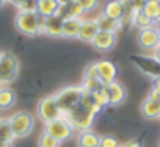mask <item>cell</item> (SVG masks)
<instances>
[{
	"mask_svg": "<svg viewBox=\"0 0 160 147\" xmlns=\"http://www.w3.org/2000/svg\"><path fill=\"white\" fill-rule=\"evenodd\" d=\"M137 42H138V47L141 50L152 53L158 47V27H157V24L138 30Z\"/></svg>",
	"mask_w": 160,
	"mask_h": 147,
	"instance_id": "9",
	"label": "cell"
},
{
	"mask_svg": "<svg viewBox=\"0 0 160 147\" xmlns=\"http://www.w3.org/2000/svg\"><path fill=\"white\" fill-rule=\"evenodd\" d=\"M7 2H8V0H0V7H3Z\"/></svg>",
	"mask_w": 160,
	"mask_h": 147,
	"instance_id": "37",
	"label": "cell"
},
{
	"mask_svg": "<svg viewBox=\"0 0 160 147\" xmlns=\"http://www.w3.org/2000/svg\"><path fill=\"white\" fill-rule=\"evenodd\" d=\"M94 69H96V77L99 78V82L102 85H108L113 83L118 78V66L110 61V59H99L94 61Z\"/></svg>",
	"mask_w": 160,
	"mask_h": 147,
	"instance_id": "10",
	"label": "cell"
},
{
	"mask_svg": "<svg viewBox=\"0 0 160 147\" xmlns=\"http://www.w3.org/2000/svg\"><path fill=\"white\" fill-rule=\"evenodd\" d=\"M60 5L57 0H38V10L36 13L42 17H49L52 14H57Z\"/></svg>",
	"mask_w": 160,
	"mask_h": 147,
	"instance_id": "22",
	"label": "cell"
},
{
	"mask_svg": "<svg viewBox=\"0 0 160 147\" xmlns=\"http://www.w3.org/2000/svg\"><path fill=\"white\" fill-rule=\"evenodd\" d=\"M14 135L8 117H0V147H11L14 142Z\"/></svg>",
	"mask_w": 160,
	"mask_h": 147,
	"instance_id": "18",
	"label": "cell"
},
{
	"mask_svg": "<svg viewBox=\"0 0 160 147\" xmlns=\"http://www.w3.org/2000/svg\"><path fill=\"white\" fill-rule=\"evenodd\" d=\"M83 88L80 85H71V86H64L61 89H58L57 92H53L55 102L61 111V114L64 116L66 113H69L75 105H78V102L82 100L83 96Z\"/></svg>",
	"mask_w": 160,
	"mask_h": 147,
	"instance_id": "3",
	"label": "cell"
},
{
	"mask_svg": "<svg viewBox=\"0 0 160 147\" xmlns=\"http://www.w3.org/2000/svg\"><path fill=\"white\" fill-rule=\"evenodd\" d=\"M94 21H96V25H98L99 31H110V33H116V31L122 27V24H121L119 21L110 19V17H107L104 13H101L98 17H94Z\"/></svg>",
	"mask_w": 160,
	"mask_h": 147,
	"instance_id": "19",
	"label": "cell"
},
{
	"mask_svg": "<svg viewBox=\"0 0 160 147\" xmlns=\"http://www.w3.org/2000/svg\"><path fill=\"white\" fill-rule=\"evenodd\" d=\"M140 113L144 119L148 121H154V119H160V100L146 97L141 105H140Z\"/></svg>",
	"mask_w": 160,
	"mask_h": 147,
	"instance_id": "15",
	"label": "cell"
},
{
	"mask_svg": "<svg viewBox=\"0 0 160 147\" xmlns=\"http://www.w3.org/2000/svg\"><path fill=\"white\" fill-rule=\"evenodd\" d=\"M44 21H46V17L39 16L35 11H21L19 10L14 17V27L19 33H22L25 36H35L42 31Z\"/></svg>",
	"mask_w": 160,
	"mask_h": 147,
	"instance_id": "2",
	"label": "cell"
},
{
	"mask_svg": "<svg viewBox=\"0 0 160 147\" xmlns=\"http://www.w3.org/2000/svg\"><path fill=\"white\" fill-rule=\"evenodd\" d=\"M57 14L66 21V19H71V17H77V19H83V14H85V10L82 8V5H80L77 0H71L69 3L66 5H61L57 11Z\"/></svg>",
	"mask_w": 160,
	"mask_h": 147,
	"instance_id": "13",
	"label": "cell"
},
{
	"mask_svg": "<svg viewBox=\"0 0 160 147\" xmlns=\"http://www.w3.org/2000/svg\"><path fill=\"white\" fill-rule=\"evenodd\" d=\"M0 55H2V52H0Z\"/></svg>",
	"mask_w": 160,
	"mask_h": 147,
	"instance_id": "42",
	"label": "cell"
},
{
	"mask_svg": "<svg viewBox=\"0 0 160 147\" xmlns=\"http://www.w3.org/2000/svg\"><path fill=\"white\" fill-rule=\"evenodd\" d=\"M19 75V59L13 52H2L0 55V86L13 83Z\"/></svg>",
	"mask_w": 160,
	"mask_h": 147,
	"instance_id": "4",
	"label": "cell"
},
{
	"mask_svg": "<svg viewBox=\"0 0 160 147\" xmlns=\"http://www.w3.org/2000/svg\"><path fill=\"white\" fill-rule=\"evenodd\" d=\"M119 147H143V144L140 139H129V141L122 142Z\"/></svg>",
	"mask_w": 160,
	"mask_h": 147,
	"instance_id": "31",
	"label": "cell"
},
{
	"mask_svg": "<svg viewBox=\"0 0 160 147\" xmlns=\"http://www.w3.org/2000/svg\"><path fill=\"white\" fill-rule=\"evenodd\" d=\"M90 94H91V97H93V100H94V103H96V107H98L99 110L108 107V94H107V88H105V86H102V88H99L98 91L90 92Z\"/></svg>",
	"mask_w": 160,
	"mask_h": 147,
	"instance_id": "25",
	"label": "cell"
},
{
	"mask_svg": "<svg viewBox=\"0 0 160 147\" xmlns=\"http://www.w3.org/2000/svg\"><path fill=\"white\" fill-rule=\"evenodd\" d=\"M102 13L107 17L115 19V21H119V22L124 17V8H122L119 0H110V2H107L105 7H104V10H102Z\"/></svg>",
	"mask_w": 160,
	"mask_h": 147,
	"instance_id": "21",
	"label": "cell"
},
{
	"mask_svg": "<svg viewBox=\"0 0 160 147\" xmlns=\"http://www.w3.org/2000/svg\"><path fill=\"white\" fill-rule=\"evenodd\" d=\"M80 25H82V19H77V17L66 19L63 22V38H66V39H78Z\"/></svg>",
	"mask_w": 160,
	"mask_h": 147,
	"instance_id": "20",
	"label": "cell"
},
{
	"mask_svg": "<svg viewBox=\"0 0 160 147\" xmlns=\"http://www.w3.org/2000/svg\"><path fill=\"white\" fill-rule=\"evenodd\" d=\"M19 10L21 11H35L36 13V10H38V0H25Z\"/></svg>",
	"mask_w": 160,
	"mask_h": 147,
	"instance_id": "30",
	"label": "cell"
},
{
	"mask_svg": "<svg viewBox=\"0 0 160 147\" xmlns=\"http://www.w3.org/2000/svg\"><path fill=\"white\" fill-rule=\"evenodd\" d=\"M155 24H157V25H158V27H160V17H158V19H157V22H155Z\"/></svg>",
	"mask_w": 160,
	"mask_h": 147,
	"instance_id": "39",
	"label": "cell"
},
{
	"mask_svg": "<svg viewBox=\"0 0 160 147\" xmlns=\"http://www.w3.org/2000/svg\"><path fill=\"white\" fill-rule=\"evenodd\" d=\"M158 147H160V142H158Z\"/></svg>",
	"mask_w": 160,
	"mask_h": 147,
	"instance_id": "41",
	"label": "cell"
},
{
	"mask_svg": "<svg viewBox=\"0 0 160 147\" xmlns=\"http://www.w3.org/2000/svg\"><path fill=\"white\" fill-rule=\"evenodd\" d=\"M36 113H38V119L42 121L44 124L63 116L61 111H60V108H58V105H57V102H55L53 94L52 96H44V97L39 99Z\"/></svg>",
	"mask_w": 160,
	"mask_h": 147,
	"instance_id": "8",
	"label": "cell"
},
{
	"mask_svg": "<svg viewBox=\"0 0 160 147\" xmlns=\"http://www.w3.org/2000/svg\"><path fill=\"white\" fill-rule=\"evenodd\" d=\"M151 21L157 22V19L160 17V3L158 2H152V0H146V3L141 10Z\"/></svg>",
	"mask_w": 160,
	"mask_h": 147,
	"instance_id": "24",
	"label": "cell"
},
{
	"mask_svg": "<svg viewBox=\"0 0 160 147\" xmlns=\"http://www.w3.org/2000/svg\"><path fill=\"white\" fill-rule=\"evenodd\" d=\"M16 103V94L8 86H0V110H8Z\"/></svg>",
	"mask_w": 160,
	"mask_h": 147,
	"instance_id": "23",
	"label": "cell"
},
{
	"mask_svg": "<svg viewBox=\"0 0 160 147\" xmlns=\"http://www.w3.org/2000/svg\"><path fill=\"white\" fill-rule=\"evenodd\" d=\"M57 2H58V5L61 7V5H66V3H69L71 0H57Z\"/></svg>",
	"mask_w": 160,
	"mask_h": 147,
	"instance_id": "36",
	"label": "cell"
},
{
	"mask_svg": "<svg viewBox=\"0 0 160 147\" xmlns=\"http://www.w3.org/2000/svg\"><path fill=\"white\" fill-rule=\"evenodd\" d=\"M158 27V25H157ZM158 45H160V27H158Z\"/></svg>",
	"mask_w": 160,
	"mask_h": 147,
	"instance_id": "38",
	"label": "cell"
},
{
	"mask_svg": "<svg viewBox=\"0 0 160 147\" xmlns=\"http://www.w3.org/2000/svg\"><path fill=\"white\" fill-rule=\"evenodd\" d=\"M115 44H116V33L110 31H99L91 41V45L98 52H108L115 47Z\"/></svg>",
	"mask_w": 160,
	"mask_h": 147,
	"instance_id": "11",
	"label": "cell"
},
{
	"mask_svg": "<svg viewBox=\"0 0 160 147\" xmlns=\"http://www.w3.org/2000/svg\"><path fill=\"white\" fill-rule=\"evenodd\" d=\"M132 25H135V27H138V30H141V28L155 25V22L151 21L143 11H135L133 13V17H132Z\"/></svg>",
	"mask_w": 160,
	"mask_h": 147,
	"instance_id": "26",
	"label": "cell"
},
{
	"mask_svg": "<svg viewBox=\"0 0 160 147\" xmlns=\"http://www.w3.org/2000/svg\"><path fill=\"white\" fill-rule=\"evenodd\" d=\"M105 88H107V94H108V107H118L126 100V94H127L126 88L118 80L105 85Z\"/></svg>",
	"mask_w": 160,
	"mask_h": 147,
	"instance_id": "12",
	"label": "cell"
},
{
	"mask_svg": "<svg viewBox=\"0 0 160 147\" xmlns=\"http://www.w3.org/2000/svg\"><path fill=\"white\" fill-rule=\"evenodd\" d=\"M152 2H158V3H160V0H152Z\"/></svg>",
	"mask_w": 160,
	"mask_h": 147,
	"instance_id": "40",
	"label": "cell"
},
{
	"mask_svg": "<svg viewBox=\"0 0 160 147\" xmlns=\"http://www.w3.org/2000/svg\"><path fill=\"white\" fill-rule=\"evenodd\" d=\"M8 2H10L13 7H16V8H21V7H22V3L25 2V0H8Z\"/></svg>",
	"mask_w": 160,
	"mask_h": 147,
	"instance_id": "34",
	"label": "cell"
},
{
	"mask_svg": "<svg viewBox=\"0 0 160 147\" xmlns=\"http://www.w3.org/2000/svg\"><path fill=\"white\" fill-rule=\"evenodd\" d=\"M121 142L116 136L113 135H102L99 141V147H119Z\"/></svg>",
	"mask_w": 160,
	"mask_h": 147,
	"instance_id": "28",
	"label": "cell"
},
{
	"mask_svg": "<svg viewBox=\"0 0 160 147\" xmlns=\"http://www.w3.org/2000/svg\"><path fill=\"white\" fill-rule=\"evenodd\" d=\"M99 141H101V136L91 128L78 131L75 136L77 147H99Z\"/></svg>",
	"mask_w": 160,
	"mask_h": 147,
	"instance_id": "17",
	"label": "cell"
},
{
	"mask_svg": "<svg viewBox=\"0 0 160 147\" xmlns=\"http://www.w3.org/2000/svg\"><path fill=\"white\" fill-rule=\"evenodd\" d=\"M44 131L49 133L52 138H55L58 142H64V141L71 139L75 135L72 125L69 124V121L64 116H61L58 119H53L50 122H46L44 124Z\"/></svg>",
	"mask_w": 160,
	"mask_h": 147,
	"instance_id": "6",
	"label": "cell"
},
{
	"mask_svg": "<svg viewBox=\"0 0 160 147\" xmlns=\"http://www.w3.org/2000/svg\"><path fill=\"white\" fill-rule=\"evenodd\" d=\"M151 89L160 96V77L155 78V80H152V86H151Z\"/></svg>",
	"mask_w": 160,
	"mask_h": 147,
	"instance_id": "33",
	"label": "cell"
},
{
	"mask_svg": "<svg viewBox=\"0 0 160 147\" xmlns=\"http://www.w3.org/2000/svg\"><path fill=\"white\" fill-rule=\"evenodd\" d=\"M98 33H99V28H98V25H96L94 17H93V19H82L80 33H78V41L91 44V41L94 39V36H96Z\"/></svg>",
	"mask_w": 160,
	"mask_h": 147,
	"instance_id": "16",
	"label": "cell"
},
{
	"mask_svg": "<svg viewBox=\"0 0 160 147\" xmlns=\"http://www.w3.org/2000/svg\"><path fill=\"white\" fill-rule=\"evenodd\" d=\"M77 2L82 5V8L85 10V13L93 11V10L98 8V5H99V0H77Z\"/></svg>",
	"mask_w": 160,
	"mask_h": 147,
	"instance_id": "29",
	"label": "cell"
},
{
	"mask_svg": "<svg viewBox=\"0 0 160 147\" xmlns=\"http://www.w3.org/2000/svg\"><path fill=\"white\" fill-rule=\"evenodd\" d=\"M99 111L101 110L96 107L91 94L90 92H83L82 100L78 102V105H75L69 113H66L64 117L69 121V124L72 125L74 131L78 133V131L91 128V125L94 122V117H96V114Z\"/></svg>",
	"mask_w": 160,
	"mask_h": 147,
	"instance_id": "1",
	"label": "cell"
},
{
	"mask_svg": "<svg viewBox=\"0 0 160 147\" xmlns=\"http://www.w3.org/2000/svg\"><path fill=\"white\" fill-rule=\"evenodd\" d=\"M63 19L58 16V14H52L49 17H46L44 21V27H42V31L44 35H49L52 38H58V36H63Z\"/></svg>",
	"mask_w": 160,
	"mask_h": 147,
	"instance_id": "14",
	"label": "cell"
},
{
	"mask_svg": "<svg viewBox=\"0 0 160 147\" xmlns=\"http://www.w3.org/2000/svg\"><path fill=\"white\" fill-rule=\"evenodd\" d=\"M8 119H10V125H11V130L16 139L28 136L35 128V116L28 111H24V110L16 111Z\"/></svg>",
	"mask_w": 160,
	"mask_h": 147,
	"instance_id": "5",
	"label": "cell"
},
{
	"mask_svg": "<svg viewBox=\"0 0 160 147\" xmlns=\"http://www.w3.org/2000/svg\"><path fill=\"white\" fill-rule=\"evenodd\" d=\"M152 56H154V58H155V59L160 63V45H158V47H157V49L152 52Z\"/></svg>",
	"mask_w": 160,
	"mask_h": 147,
	"instance_id": "35",
	"label": "cell"
},
{
	"mask_svg": "<svg viewBox=\"0 0 160 147\" xmlns=\"http://www.w3.org/2000/svg\"><path fill=\"white\" fill-rule=\"evenodd\" d=\"M61 142H58L55 138H52L49 133L42 131L38 138V147H60Z\"/></svg>",
	"mask_w": 160,
	"mask_h": 147,
	"instance_id": "27",
	"label": "cell"
},
{
	"mask_svg": "<svg viewBox=\"0 0 160 147\" xmlns=\"http://www.w3.org/2000/svg\"><path fill=\"white\" fill-rule=\"evenodd\" d=\"M129 59L141 74L151 77L152 80L160 77V63L152 55H130Z\"/></svg>",
	"mask_w": 160,
	"mask_h": 147,
	"instance_id": "7",
	"label": "cell"
},
{
	"mask_svg": "<svg viewBox=\"0 0 160 147\" xmlns=\"http://www.w3.org/2000/svg\"><path fill=\"white\" fill-rule=\"evenodd\" d=\"M130 3H132L133 11H141L144 3H146V0H130Z\"/></svg>",
	"mask_w": 160,
	"mask_h": 147,
	"instance_id": "32",
	"label": "cell"
}]
</instances>
